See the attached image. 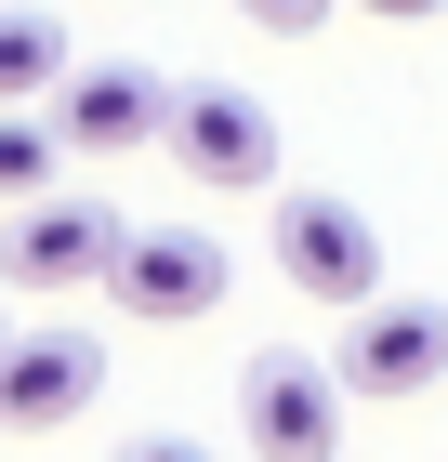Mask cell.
<instances>
[{"label":"cell","instance_id":"obj_8","mask_svg":"<svg viewBox=\"0 0 448 462\" xmlns=\"http://www.w3.org/2000/svg\"><path fill=\"white\" fill-rule=\"evenodd\" d=\"M159 119H172L159 67H67L53 79V145H79V159H133V145H159Z\"/></svg>","mask_w":448,"mask_h":462},{"label":"cell","instance_id":"obj_10","mask_svg":"<svg viewBox=\"0 0 448 462\" xmlns=\"http://www.w3.org/2000/svg\"><path fill=\"white\" fill-rule=\"evenodd\" d=\"M40 185H53V119L0 106V199H40Z\"/></svg>","mask_w":448,"mask_h":462},{"label":"cell","instance_id":"obj_6","mask_svg":"<svg viewBox=\"0 0 448 462\" xmlns=\"http://www.w3.org/2000/svg\"><path fill=\"white\" fill-rule=\"evenodd\" d=\"M224 278H238V251L211 238V225H133L119 264H105V291H119L133 318H159V330H172V318H211Z\"/></svg>","mask_w":448,"mask_h":462},{"label":"cell","instance_id":"obj_4","mask_svg":"<svg viewBox=\"0 0 448 462\" xmlns=\"http://www.w3.org/2000/svg\"><path fill=\"white\" fill-rule=\"evenodd\" d=\"M343 396H435L448 383V304H422V291H370V304H343Z\"/></svg>","mask_w":448,"mask_h":462},{"label":"cell","instance_id":"obj_7","mask_svg":"<svg viewBox=\"0 0 448 462\" xmlns=\"http://www.w3.org/2000/svg\"><path fill=\"white\" fill-rule=\"evenodd\" d=\"M105 396V344L93 330H14L0 344V436H53Z\"/></svg>","mask_w":448,"mask_h":462},{"label":"cell","instance_id":"obj_3","mask_svg":"<svg viewBox=\"0 0 448 462\" xmlns=\"http://www.w3.org/2000/svg\"><path fill=\"white\" fill-rule=\"evenodd\" d=\"M277 278L304 291V304H370L382 291V225L330 185H290L277 199Z\"/></svg>","mask_w":448,"mask_h":462},{"label":"cell","instance_id":"obj_11","mask_svg":"<svg viewBox=\"0 0 448 462\" xmlns=\"http://www.w3.org/2000/svg\"><path fill=\"white\" fill-rule=\"evenodd\" d=\"M238 14H251V27H264V40H304V27H330L343 0H238Z\"/></svg>","mask_w":448,"mask_h":462},{"label":"cell","instance_id":"obj_2","mask_svg":"<svg viewBox=\"0 0 448 462\" xmlns=\"http://www.w3.org/2000/svg\"><path fill=\"white\" fill-rule=\"evenodd\" d=\"M238 449L251 462H343V370L264 344L238 370Z\"/></svg>","mask_w":448,"mask_h":462},{"label":"cell","instance_id":"obj_5","mask_svg":"<svg viewBox=\"0 0 448 462\" xmlns=\"http://www.w3.org/2000/svg\"><path fill=\"white\" fill-rule=\"evenodd\" d=\"M159 145L185 159V185H224V199L277 185V119L251 106L238 79H185V93H172V119H159Z\"/></svg>","mask_w":448,"mask_h":462},{"label":"cell","instance_id":"obj_1","mask_svg":"<svg viewBox=\"0 0 448 462\" xmlns=\"http://www.w3.org/2000/svg\"><path fill=\"white\" fill-rule=\"evenodd\" d=\"M119 238H133L119 199H93V185H40L27 212L0 225V278H14V291H105Z\"/></svg>","mask_w":448,"mask_h":462},{"label":"cell","instance_id":"obj_9","mask_svg":"<svg viewBox=\"0 0 448 462\" xmlns=\"http://www.w3.org/2000/svg\"><path fill=\"white\" fill-rule=\"evenodd\" d=\"M67 79V27L40 14V0H0V106H27Z\"/></svg>","mask_w":448,"mask_h":462},{"label":"cell","instance_id":"obj_12","mask_svg":"<svg viewBox=\"0 0 448 462\" xmlns=\"http://www.w3.org/2000/svg\"><path fill=\"white\" fill-rule=\"evenodd\" d=\"M119 462H224V449H198V436H172V423H159V436H133Z\"/></svg>","mask_w":448,"mask_h":462},{"label":"cell","instance_id":"obj_14","mask_svg":"<svg viewBox=\"0 0 448 462\" xmlns=\"http://www.w3.org/2000/svg\"><path fill=\"white\" fill-rule=\"evenodd\" d=\"M0 344H14V318H0Z\"/></svg>","mask_w":448,"mask_h":462},{"label":"cell","instance_id":"obj_13","mask_svg":"<svg viewBox=\"0 0 448 462\" xmlns=\"http://www.w3.org/2000/svg\"><path fill=\"white\" fill-rule=\"evenodd\" d=\"M356 14H396V27H422V14H448V0H356Z\"/></svg>","mask_w":448,"mask_h":462}]
</instances>
